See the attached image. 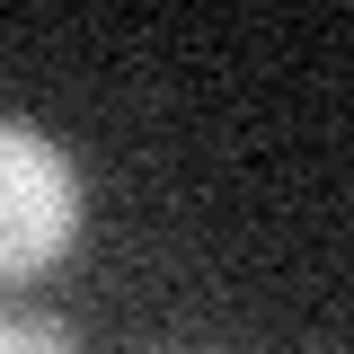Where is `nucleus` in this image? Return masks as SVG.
<instances>
[{
	"label": "nucleus",
	"instance_id": "obj_1",
	"mask_svg": "<svg viewBox=\"0 0 354 354\" xmlns=\"http://www.w3.org/2000/svg\"><path fill=\"white\" fill-rule=\"evenodd\" d=\"M80 239V169L27 115H0V292L36 283Z\"/></svg>",
	"mask_w": 354,
	"mask_h": 354
},
{
	"label": "nucleus",
	"instance_id": "obj_3",
	"mask_svg": "<svg viewBox=\"0 0 354 354\" xmlns=\"http://www.w3.org/2000/svg\"><path fill=\"white\" fill-rule=\"evenodd\" d=\"M177 354H195V346H177Z\"/></svg>",
	"mask_w": 354,
	"mask_h": 354
},
{
	"label": "nucleus",
	"instance_id": "obj_2",
	"mask_svg": "<svg viewBox=\"0 0 354 354\" xmlns=\"http://www.w3.org/2000/svg\"><path fill=\"white\" fill-rule=\"evenodd\" d=\"M0 354H80V337L53 310H0Z\"/></svg>",
	"mask_w": 354,
	"mask_h": 354
}]
</instances>
